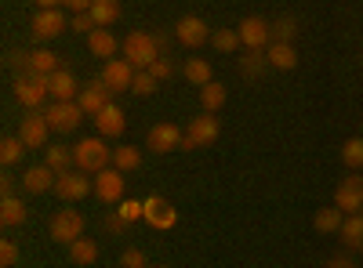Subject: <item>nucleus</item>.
<instances>
[{
	"label": "nucleus",
	"instance_id": "47",
	"mask_svg": "<svg viewBox=\"0 0 363 268\" xmlns=\"http://www.w3.org/2000/svg\"><path fill=\"white\" fill-rule=\"evenodd\" d=\"M40 11H55V8H62V0H37Z\"/></svg>",
	"mask_w": 363,
	"mask_h": 268
},
{
	"label": "nucleus",
	"instance_id": "20",
	"mask_svg": "<svg viewBox=\"0 0 363 268\" xmlns=\"http://www.w3.org/2000/svg\"><path fill=\"white\" fill-rule=\"evenodd\" d=\"M87 47H91V54H99V58H106V62H109V58H116V51L124 47V44H120L109 29L99 25L95 33H87Z\"/></svg>",
	"mask_w": 363,
	"mask_h": 268
},
{
	"label": "nucleus",
	"instance_id": "33",
	"mask_svg": "<svg viewBox=\"0 0 363 268\" xmlns=\"http://www.w3.org/2000/svg\"><path fill=\"white\" fill-rule=\"evenodd\" d=\"M138 163H142V153L135 145H120L113 153V167L116 170H138Z\"/></svg>",
	"mask_w": 363,
	"mask_h": 268
},
{
	"label": "nucleus",
	"instance_id": "11",
	"mask_svg": "<svg viewBox=\"0 0 363 268\" xmlns=\"http://www.w3.org/2000/svg\"><path fill=\"white\" fill-rule=\"evenodd\" d=\"M95 196L102 203H120L124 199V170H116V167H106L95 174Z\"/></svg>",
	"mask_w": 363,
	"mask_h": 268
},
{
	"label": "nucleus",
	"instance_id": "14",
	"mask_svg": "<svg viewBox=\"0 0 363 268\" xmlns=\"http://www.w3.org/2000/svg\"><path fill=\"white\" fill-rule=\"evenodd\" d=\"M174 37L182 40V47H203V44L211 40V29H207V22H203V18H196V15H186V18L178 22Z\"/></svg>",
	"mask_w": 363,
	"mask_h": 268
},
{
	"label": "nucleus",
	"instance_id": "36",
	"mask_svg": "<svg viewBox=\"0 0 363 268\" xmlns=\"http://www.w3.org/2000/svg\"><path fill=\"white\" fill-rule=\"evenodd\" d=\"M211 44H215V51H236V47H244V40H240L236 29H218V33H211Z\"/></svg>",
	"mask_w": 363,
	"mask_h": 268
},
{
	"label": "nucleus",
	"instance_id": "27",
	"mask_svg": "<svg viewBox=\"0 0 363 268\" xmlns=\"http://www.w3.org/2000/svg\"><path fill=\"white\" fill-rule=\"evenodd\" d=\"M225 98H229V91H225V83H218V80H211L207 87H200V105L207 112H218L225 105Z\"/></svg>",
	"mask_w": 363,
	"mask_h": 268
},
{
	"label": "nucleus",
	"instance_id": "28",
	"mask_svg": "<svg viewBox=\"0 0 363 268\" xmlns=\"http://www.w3.org/2000/svg\"><path fill=\"white\" fill-rule=\"evenodd\" d=\"M265 69H269L265 51H244V54H240V73H244L247 80H258Z\"/></svg>",
	"mask_w": 363,
	"mask_h": 268
},
{
	"label": "nucleus",
	"instance_id": "12",
	"mask_svg": "<svg viewBox=\"0 0 363 268\" xmlns=\"http://www.w3.org/2000/svg\"><path fill=\"white\" fill-rule=\"evenodd\" d=\"M135 66L128 62V58H109L106 69H102V80L109 91H131V83H135Z\"/></svg>",
	"mask_w": 363,
	"mask_h": 268
},
{
	"label": "nucleus",
	"instance_id": "26",
	"mask_svg": "<svg viewBox=\"0 0 363 268\" xmlns=\"http://www.w3.org/2000/svg\"><path fill=\"white\" fill-rule=\"evenodd\" d=\"M91 18H95V25L109 29L120 18V0H91Z\"/></svg>",
	"mask_w": 363,
	"mask_h": 268
},
{
	"label": "nucleus",
	"instance_id": "43",
	"mask_svg": "<svg viewBox=\"0 0 363 268\" xmlns=\"http://www.w3.org/2000/svg\"><path fill=\"white\" fill-rule=\"evenodd\" d=\"M149 73H153V76H157L160 83H164V80H171V73H174V66H171V58H157V62L149 66Z\"/></svg>",
	"mask_w": 363,
	"mask_h": 268
},
{
	"label": "nucleus",
	"instance_id": "7",
	"mask_svg": "<svg viewBox=\"0 0 363 268\" xmlns=\"http://www.w3.org/2000/svg\"><path fill=\"white\" fill-rule=\"evenodd\" d=\"M84 235V218L77 211H58L51 218V240L55 243H77Z\"/></svg>",
	"mask_w": 363,
	"mask_h": 268
},
{
	"label": "nucleus",
	"instance_id": "4",
	"mask_svg": "<svg viewBox=\"0 0 363 268\" xmlns=\"http://www.w3.org/2000/svg\"><path fill=\"white\" fill-rule=\"evenodd\" d=\"M44 116H48L51 131H58V134H73L87 112H84V109H80V102L73 98V102H55V105H48V109H44Z\"/></svg>",
	"mask_w": 363,
	"mask_h": 268
},
{
	"label": "nucleus",
	"instance_id": "10",
	"mask_svg": "<svg viewBox=\"0 0 363 268\" xmlns=\"http://www.w3.org/2000/svg\"><path fill=\"white\" fill-rule=\"evenodd\" d=\"M91 189H95V185L87 182V174H84V170H66V174H58V182H55V196H58V199H66V203L84 199Z\"/></svg>",
	"mask_w": 363,
	"mask_h": 268
},
{
	"label": "nucleus",
	"instance_id": "2",
	"mask_svg": "<svg viewBox=\"0 0 363 268\" xmlns=\"http://www.w3.org/2000/svg\"><path fill=\"white\" fill-rule=\"evenodd\" d=\"M15 98H18L22 109H29V112L48 109V98H51L48 76H40V73H26V76H18V80H15Z\"/></svg>",
	"mask_w": 363,
	"mask_h": 268
},
{
	"label": "nucleus",
	"instance_id": "9",
	"mask_svg": "<svg viewBox=\"0 0 363 268\" xmlns=\"http://www.w3.org/2000/svg\"><path fill=\"white\" fill-rule=\"evenodd\" d=\"M48 134H51V124L44 112H29L18 127V138L26 141V148H48Z\"/></svg>",
	"mask_w": 363,
	"mask_h": 268
},
{
	"label": "nucleus",
	"instance_id": "32",
	"mask_svg": "<svg viewBox=\"0 0 363 268\" xmlns=\"http://www.w3.org/2000/svg\"><path fill=\"white\" fill-rule=\"evenodd\" d=\"M182 73H186V80L196 83V87H207L211 83V66L203 62V58H189V62L182 66Z\"/></svg>",
	"mask_w": 363,
	"mask_h": 268
},
{
	"label": "nucleus",
	"instance_id": "46",
	"mask_svg": "<svg viewBox=\"0 0 363 268\" xmlns=\"http://www.w3.org/2000/svg\"><path fill=\"white\" fill-rule=\"evenodd\" d=\"M0 189H4V196H11V192H15V182H11V174H4V177H0Z\"/></svg>",
	"mask_w": 363,
	"mask_h": 268
},
{
	"label": "nucleus",
	"instance_id": "31",
	"mask_svg": "<svg viewBox=\"0 0 363 268\" xmlns=\"http://www.w3.org/2000/svg\"><path fill=\"white\" fill-rule=\"evenodd\" d=\"M44 163H48L55 174H66V170H69V163H73V148H66V145H48Z\"/></svg>",
	"mask_w": 363,
	"mask_h": 268
},
{
	"label": "nucleus",
	"instance_id": "23",
	"mask_svg": "<svg viewBox=\"0 0 363 268\" xmlns=\"http://www.w3.org/2000/svg\"><path fill=\"white\" fill-rule=\"evenodd\" d=\"M26 73H40V76H51L58 73V54L51 47H37V51H29V69Z\"/></svg>",
	"mask_w": 363,
	"mask_h": 268
},
{
	"label": "nucleus",
	"instance_id": "24",
	"mask_svg": "<svg viewBox=\"0 0 363 268\" xmlns=\"http://www.w3.org/2000/svg\"><path fill=\"white\" fill-rule=\"evenodd\" d=\"M342 243L349 250H363V214H345V221H342Z\"/></svg>",
	"mask_w": 363,
	"mask_h": 268
},
{
	"label": "nucleus",
	"instance_id": "49",
	"mask_svg": "<svg viewBox=\"0 0 363 268\" xmlns=\"http://www.w3.org/2000/svg\"><path fill=\"white\" fill-rule=\"evenodd\" d=\"M149 268H167V264H149Z\"/></svg>",
	"mask_w": 363,
	"mask_h": 268
},
{
	"label": "nucleus",
	"instance_id": "41",
	"mask_svg": "<svg viewBox=\"0 0 363 268\" xmlns=\"http://www.w3.org/2000/svg\"><path fill=\"white\" fill-rule=\"evenodd\" d=\"M120 264H124V268H149L145 264V254L138 247H128L124 254H120Z\"/></svg>",
	"mask_w": 363,
	"mask_h": 268
},
{
	"label": "nucleus",
	"instance_id": "44",
	"mask_svg": "<svg viewBox=\"0 0 363 268\" xmlns=\"http://www.w3.org/2000/svg\"><path fill=\"white\" fill-rule=\"evenodd\" d=\"M106 228H109V232L116 235V232H124V228H128V221H124V218H120V214H113V218L106 221Z\"/></svg>",
	"mask_w": 363,
	"mask_h": 268
},
{
	"label": "nucleus",
	"instance_id": "48",
	"mask_svg": "<svg viewBox=\"0 0 363 268\" xmlns=\"http://www.w3.org/2000/svg\"><path fill=\"white\" fill-rule=\"evenodd\" d=\"M327 268H352V261H349V257H335Z\"/></svg>",
	"mask_w": 363,
	"mask_h": 268
},
{
	"label": "nucleus",
	"instance_id": "39",
	"mask_svg": "<svg viewBox=\"0 0 363 268\" xmlns=\"http://www.w3.org/2000/svg\"><path fill=\"white\" fill-rule=\"evenodd\" d=\"M157 83H160V80L149 73V69H138V73H135V83H131V91H135V95H153Z\"/></svg>",
	"mask_w": 363,
	"mask_h": 268
},
{
	"label": "nucleus",
	"instance_id": "25",
	"mask_svg": "<svg viewBox=\"0 0 363 268\" xmlns=\"http://www.w3.org/2000/svg\"><path fill=\"white\" fill-rule=\"evenodd\" d=\"M26 203L15 199V196H4V203H0V225H8V228H18L26 221Z\"/></svg>",
	"mask_w": 363,
	"mask_h": 268
},
{
	"label": "nucleus",
	"instance_id": "16",
	"mask_svg": "<svg viewBox=\"0 0 363 268\" xmlns=\"http://www.w3.org/2000/svg\"><path fill=\"white\" fill-rule=\"evenodd\" d=\"M55 182H58V174H55L48 163H33V167L22 174V189H26V192H37V196L55 192Z\"/></svg>",
	"mask_w": 363,
	"mask_h": 268
},
{
	"label": "nucleus",
	"instance_id": "50",
	"mask_svg": "<svg viewBox=\"0 0 363 268\" xmlns=\"http://www.w3.org/2000/svg\"><path fill=\"white\" fill-rule=\"evenodd\" d=\"M359 214H363V206H359Z\"/></svg>",
	"mask_w": 363,
	"mask_h": 268
},
{
	"label": "nucleus",
	"instance_id": "34",
	"mask_svg": "<svg viewBox=\"0 0 363 268\" xmlns=\"http://www.w3.org/2000/svg\"><path fill=\"white\" fill-rule=\"evenodd\" d=\"M69 257L77 261V264H91V261H99V243H91V240H80L77 243H69Z\"/></svg>",
	"mask_w": 363,
	"mask_h": 268
},
{
	"label": "nucleus",
	"instance_id": "30",
	"mask_svg": "<svg viewBox=\"0 0 363 268\" xmlns=\"http://www.w3.org/2000/svg\"><path fill=\"white\" fill-rule=\"evenodd\" d=\"M342 221H345V214L338 211V206H327V211H316V218H313L316 232H323V235H330V232H342Z\"/></svg>",
	"mask_w": 363,
	"mask_h": 268
},
{
	"label": "nucleus",
	"instance_id": "6",
	"mask_svg": "<svg viewBox=\"0 0 363 268\" xmlns=\"http://www.w3.org/2000/svg\"><path fill=\"white\" fill-rule=\"evenodd\" d=\"M236 33H240V40H244L247 51H265V47L272 44V25H269L265 18H258V15H251V18L240 22Z\"/></svg>",
	"mask_w": 363,
	"mask_h": 268
},
{
	"label": "nucleus",
	"instance_id": "13",
	"mask_svg": "<svg viewBox=\"0 0 363 268\" xmlns=\"http://www.w3.org/2000/svg\"><path fill=\"white\" fill-rule=\"evenodd\" d=\"M69 25V18L62 15V11H37L33 18H29V29H33V37L37 40H51V37H58L62 29Z\"/></svg>",
	"mask_w": 363,
	"mask_h": 268
},
{
	"label": "nucleus",
	"instance_id": "8",
	"mask_svg": "<svg viewBox=\"0 0 363 268\" xmlns=\"http://www.w3.org/2000/svg\"><path fill=\"white\" fill-rule=\"evenodd\" d=\"M335 206L342 214H359V206H363V177L359 174L342 177V185L335 192Z\"/></svg>",
	"mask_w": 363,
	"mask_h": 268
},
{
	"label": "nucleus",
	"instance_id": "5",
	"mask_svg": "<svg viewBox=\"0 0 363 268\" xmlns=\"http://www.w3.org/2000/svg\"><path fill=\"white\" fill-rule=\"evenodd\" d=\"M222 134V124L215 120V112H203V116H193V124L186 127V134H182V148H203L211 145Z\"/></svg>",
	"mask_w": 363,
	"mask_h": 268
},
{
	"label": "nucleus",
	"instance_id": "45",
	"mask_svg": "<svg viewBox=\"0 0 363 268\" xmlns=\"http://www.w3.org/2000/svg\"><path fill=\"white\" fill-rule=\"evenodd\" d=\"M62 4L77 15V11H91V0H62Z\"/></svg>",
	"mask_w": 363,
	"mask_h": 268
},
{
	"label": "nucleus",
	"instance_id": "21",
	"mask_svg": "<svg viewBox=\"0 0 363 268\" xmlns=\"http://www.w3.org/2000/svg\"><path fill=\"white\" fill-rule=\"evenodd\" d=\"M48 87H51V98L55 102H73L77 98V76L69 69H58L48 76Z\"/></svg>",
	"mask_w": 363,
	"mask_h": 268
},
{
	"label": "nucleus",
	"instance_id": "18",
	"mask_svg": "<svg viewBox=\"0 0 363 268\" xmlns=\"http://www.w3.org/2000/svg\"><path fill=\"white\" fill-rule=\"evenodd\" d=\"M182 134L186 131H178L174 124H157L145 134V145L153 148V153H171V148H182Z\"/></svg>",
	"mask_w": 363,
	"mask_h": 268
},
{
	"label": "nucleus",
	"instance_id": "35",
	"mask_svg": "<svg viewBox=\"0 0 363 268\" xmlns=\"http://www.w3.org/2000/svg\"><path fill=\"white\" fill-rule=\"evenodd\" d=\"M342 163H345L349 170H359V167H363V138H349V141L342 145Z\"/></svg>",
	"mask_w": 363,
	"mask_h": 268
},
{
	"label": "nucleus",
	"instance_id": "22",
	"mask_svg": "<svg viewBox=\"0 0 363 268\" xmlns=\"http://www.w3.org/2000/svg\"><path fill=\"white\" fill-rule=\"evenodd\" d=\"M265 58H269V66H272V69H294V66H298V51H294V44H280V40H272V44L265 47Z\"/></svg>",
	"mask_w": 363,
	"mask_h": 268
},
{
	"label": "nucleus",
	"instance_id": "3",
	"mask_svg": "<svg viewBox=\"0 0 363 268\" xmlns=\"http://www.w3.org/2000/svg\"><path fill=\"white\" fill-rule=\"evenodd\" d=\"M120 51H124V58L135 69H149L160 58V40H157V33H138V29H135Z\"/></svg>",
	"mask_w": 363,
	"mask_h": 268
},
{
	"label": "nucleus",
	"instance_id": "1",
	"mask_svg": "<svg viewBox=\"0 0 363 268\" xmlns=\"http://www.w3.org/2000/svg\"><path fill=\"white\" fill-rule=\"evenodd\" d=\"M73 163L84 174H99V170H106L113 163V153H109V145L99 134H91V138H80L73 145Z\"/></svg>",
	"mask_w": 363,
	"mask_h": 268
},
{
	"label": "nucleus",
	"instance_id": "29",
	"mask_svg": "<svg viewBox=\"0 0 363 268\" xmlns=\"http://www.w3.org/2000/svg\"><path fill=\"white\" fill-rule=\"evenodd\" d=\"M22 156H26V141L18 134H8L4 141H0V163H4V167L22 163Z\"/></svg>",
	"mask_w": 363,
	"mask_h": 268
},
{
	"label": "nucleus",
	"instance_id": "37",
	"mask_svg": "<svg viewBox=\"0 0 363 268\" xmlns=\"http://www.w3.org/2000/svg\"><path fill=\"white\" fill-rule=\"evenodd\" d=\"M116 214L124 218L128 225L138 221V218H145V199H120V203H116Z\"/></svg>",
	"mask_w": 363,
	"mask_h": 268
},
{
	"label": "nucleus",
	"instance_id": "15",
	"mask_svg": "<svg viewBox=\"0 0 363 268\" xmlns=\"http://www.w3.org/2000/svg\"><path fill=\"white\" fill-rule=\"evenodd\" d=\"M109 95H113V91L106 87V80H102V76H95V80H91V83L84 87V91H80V98H77V102H80V109H84V112L99 116V112L109 105Z\"/></svg>",
	"mask_w": 363,
	"mask_h": 268
},
{
	"label": "nucleus",
	"instance_id": "17",
	"mask_svg": "<svg viewBox=\"0 0 363 268\" xmlns=\"http://www.w3.org/2000/svg\"><path fill=\"white\" fill-rule=\"evenodd\" d=\"M142 221H149L153 228H174V221H178V214H174V206L164 199V196H149L145 199V218Z\"/></svg>",
	"mask_w": 363,
	"mask_h": 268
},
{
	"label": "nucleus",
	"instance_id": "38",
	"mask_svg": "<svg viewBox=\"0 0 363 268\" xmlns=\"http://www.w3.org/2000/svg\"><path fill=\"white\" fill-rule=\"evenodd\" d=\"M294 33H298V22L294 18H277V22H272V40H280V44H291L294 40Z\"/></svg>",
	"mask_w": 363,
	"mask_h": 268
},
{
	"label": "nucleus",
	"instance_id": "40",
	"mask_svg": "<svg viewBox=\"0 0 363 268\" xmlns=\"http://www.w3.org/2000/svg\"><path fill=\"white\" fill-rule=\"evenodd\" d=\"M69 25L77 29V33H84V37H87V33H95V29H99V25H95V18H91V11H77V15L69 18Z\"/></svg>",
	"mask_w": 363,
	"mask_h": 268
},
{
	"label": "nucleus",
	"instance_id": "42",
	"mask_svg": "<svg viewBox=\"0 0 363 268\" xmlns=\"http://www.w3.org/2000/svg\"><path fill=\"white\" fill-rule=\"evenodd\" d=\"M15 261H18V243L15 240H4V243H0V264L11 268Z\"/></svg>",
	"mask_w": 363,
	"mask_h": 268
},
{
	"label": "nucleus",
	"instance_id": "19",
	"mask_svg": "<svg viewBox=\"0 0 363 268\" xmlns=\"http://www.w3.org/2000/svg\"><path fill=\"white\" fill-rule=\"evenodd\" d=\"M95 127H99V134L120 138V134H124V127H128V120H124V109L109 102V105H106V109L95 116Z\"/></svg>",
	"mask_w": 363,
	"mask_h": 268
}]
</instances>
